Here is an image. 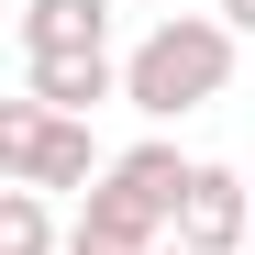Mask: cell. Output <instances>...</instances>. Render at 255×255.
I'll return each mask as SVG.
<instances>
[{"mask_svg": "<svg viewBox=\"0 0 255 255\" xmlns=\"http://www.w3.org/2000/svg\"><path fill=\"white\" fill-rule=\"evenodd\" d=\"M22 56H111V0H22Z\"/></svg>", "mask_w": 255, "mask_h": 255, "instance_id": "obj_5", "label": "cell"}, {"mask_svg": "<svg viewBox=\"0 0 255 255\" xmlns=\"http://www.w3.org/2000/svg\"><path fill=\"white\" fill-rule=\"evenodd\" d=\"M178 244H189V255H244V244H255V189L233 178V166L200 155V178H189V200H178Z\"/></svg>", "mask_w": 255, "mask_h": 255, "instance_id": "obj_3", "label": "cell"}, {"mask_svg": "<svg viewBox=\"0 0 255 255\" xmlns=\"http://www.w3.org/2000/svg\"><path fill=\"white\" fill-rule=\"evenodd\" d=\"M89 178H111L100 144H89V122H67L45 100H0V189H78L89 200Z\"/></svg>", "mask_w": 255, "mask_h": 255, "instance_id": "obj_2", "label": "cell"}, {"mask_svg": "<svg viewBox=\"0 0 255 255\" xmlns=\"http://www.w3.org/2000/svg\"><path fill=\"white\" fill-rule=\"evenodd\" d=\"M211 11H222V22H233V33H255V0H211Z\"/></svg>", "mask_w": 255, "mask_h": 255, "instance_id": "obj_8", "label": "cell"}, {"mask_svg": "<svg viewBox=\"0 0 255 255\" xmlns=\"http://www.w3.org/2000/svg\"><path fill=\"white\" fill-rule=\"evenodd\" d=\"M244 255H255V244H244Z\"/></svg>", "mask_w": 255, "mask_h": 255, "instance_id": "obj_10", "label": "cell"}, {"mask_svg": "<svg viewBox=\"0 0 255 255\" xmlns=\"http://www.w3.org/2000/svg\"><path fill=\"white\" fill-rule=\"evenodd\" d=\"M0 255H67V233H56L45 189H0Z\"/></svg>", "mask_w": 255, "mask_h": 255, "instance_id": "obj_7", "label": "cell"}, {"mask_svg": "<svg viewBox=\"0 0 255 255\" xmlns=\"http://www.w3.org/2000/svg\"><path fill=\"white\" fill-rule=\"evenodd\" d=\"M22 100L89 122L100 100H122V56H22Z\"/></svg>", "mask_w": 255, "mask_h": 255, "instance_id": "obj_4", "label": "cell"}, {"mask_svg": "<svg viewBox=\"0 0 255 255\" xmlns=\"http://www.w3.org/2000/svg\"><path fill=\"white\" fill-rule=\"evenodd\" d=\"M155 255H189V244H155Z\"/></svg>", "mask_w": 255, "mask_h": 255, "instance_id": "obj_9", "label": "cell"}, {"mask_svg": "<svg viewBox=\"0 0 255 255\" xmlns=\"http://www.w3.org/2000/svg\"><path fill=\"white\" fill-rule=\"evenodd\" d=\"M111 178L133 189V200H155L166 222H178V200H189V178H200V155H178L166 133H144V144H122V155H111Z\"/></svg>", "mask_w": 255, "mask_h": 255, "instance_id": "obj_6", "label": "cell"}, {"mask_svg": "<svg viewBox=\"0 0 255 255\" xmlns=\"http://www.w3.org/2000/svg\"><path fill=\"white\" fill-rule=\"evenodd\" d=\"M233 45H244V33L222 11H166L144 45L122 56V100H133L144 122H189V111H211L233 89Z\"/></svg>", "mask_w": 255, "mask_h": 255, "instance_id": "obj_1", "label": "cell"}]
</instances>
